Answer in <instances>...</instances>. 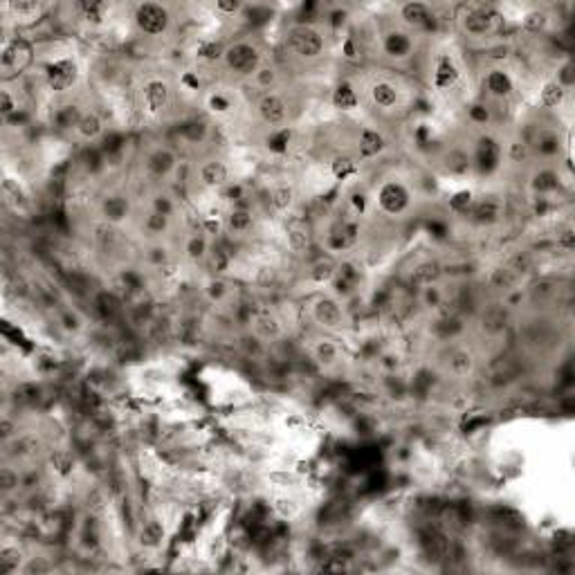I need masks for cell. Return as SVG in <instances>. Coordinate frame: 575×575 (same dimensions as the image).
Wrapping results in <instances>:
<instances>
[{
    "label": "cell",
    "mask_w": 575,
    "mask_h": 575,
    "mask_svg": "<svg viewBox=\"0 0 575 575\" xmlns=\"http://www.w3.org/2000/svg\"><path fill=\"white\" fill-rule=\"evenodd\" d=\"M288 50H290L297 59L301 61H315L319 59L326 50V41L324 34L312 25H294L290 27V32L285 36Z\"/></svg>",
    "instance_id": "1"
},
{
    "label": "cell",
    "mask_w": 575,
    "mask_h": 575,
    "mask_svg": "<svg viewBox=\"0 0 575 575\" xmlns=\"http://www.w3.org/2000/svg\"><path fill=\"white\" fill-rule=\"evenodd\" d=\"M225 68L236 76H250L263 65V54L252 41H236L223 52Z\"/></svg>",
    "instance_id": "2"
},
{
    "label": "cell",
    "mask_w": 575,
    "mask_h": 575,
    "mask_svg": "<svg viewBox=\"0 0 575 575\" xmlns=\"http://www.w3.org/2000/svg\"><path fill=\"white\" fill-rule=\"evenodd\" d=\"M133 21L135 27L147 36H162L169 32L171 25V14L167 5L160 3H140L133 12Z\"/></svg>",
    "instance_id": "3"
},
{
    "label": "cell",
    "mask_w": 575,
    "mask_h": 575,
    "mask_svg": "<svg viewBox=\"0 0 575 575\" xmlns=\"http://www.w3.org/2000/svg\"><path fill=\"white\" fill-rule=\"evenodd\" d=\"M312 319L315 324L319 326L322 331H328V333H338L344 328V324H347V315H344V308L338 299H333V297H317V299L312 301Z\"/></svg>",
    "instance_id": "4"
},
{
    "label": "cell",
    "mask_w": 575,
    "mask_h": 575,
    "mask_svg": "<svg viewBox=\"0 0 575 575\" xmlns=\"http://www.w3.org/2000/svg\"><path fill=\"white\" fill-rule=\"evenodd\" d=\"M378 205L385 214L389 216H400L405 214L411 205V194L407 185H402L400 180H387L382 182L378 189Z\"/></svg>",
    "instance_id": "5"
},
{
    "label": "cell",
    "mask_w": 575,
    "mask_h": 575,
    "mask_svg": "<svg viewBox=\"0 0 575 575\" xmlns=\"http://www.w3.org/2000/svg\"><path fill=\"white\" fill-rule=\"evenodd\" d=\"M79 79V68L72 59H56L45 68V83L52 92H65Z\"/></svg>",
    "instance_id": "6"
},
{
    "label": "cell",
    "mask_w": 575,
    "mask_h": 575,
    "mask_svg": "<svg viewBox=\"0 0 575 575\" xmlns=\"http://www.w3.org/2000/svg\"><path fill=\"white\" fill-rule=\"evenodd\" d=\"M499 14L490 7H465V16H461L463 30L469 36H485L497 30V21H499Z\"/></svg>",
    "instance_id": "7"
},
{
    "label": "cell",
    "mask_w": 575,
    "mask_h": 575,
    "mask_svg": "<svg viewBox=\"0 0 575 575\" xmlns=\"http://www.w3.org/2000/svg\"><path fill=\"white\" fill-rule=\"evenodd\" d=\"M256 112L263 124L267 126H281L288 119V103L281 94L276 92H263L256 101Z\"/></svg>",
    "instance_id": "8"
},
{
    "label": "cell",
    "mask_w": 575,
    "mask_h": 575,
    "mask_svg": "<svg viewBox=\"0 0 575 575\" xmlns=\"http://www.w3.org/2000/svg\"><path fill=\"white\" fill-rule=\"evenodd\" d=\"M32 59V50L30 45L21 38H14V41H9L3 45V56H0V65H3V72H5V79H9V74L12 72H21L27 63Z\"/></svg>",
    "instance_id": "9"
},
{
    "label": "cell",
    "mask_w": 575,
    "mask_h": 575,
    "mask_svg": "<svg viewBox=\"0 0 575 575\" xmlns=\"http://www.w3.org/2000/svg\"><path fill=\"white\" fill-rule=\"evenodd\" d=\"M142 99L149 115H160L162 110H167L171 101L169 83L165 79H149L142 88Z\"/></svg>",
    "instance_id": "10"
},
{
    "label": "cell",
    "mask_w": 575,
    "mask_h": 575,
    "mask_svg": "<svg viewBox=\"0 0 575 575\" xmlns=\"http://www.w3.org/2000/svg\"><path fill=\"white\" fill-rule=\"evenodd\" d=\"M198 180L205 189H223L229 185V167L225 160L209 158L198 169Z\"/></svg>",
    "instance_id": "11"
},
{
    "label": "cell",
    "mask_w": 575,
    "mask_h": 575,
    "mask_svg": "<svg viewBox=\"0 0 575 575\" xmlns=\"http://www.w3.org/2000/svg\"><path fill=\"white\" fill-rule=\"evenodd\" d=\"M310 243H312L310 229L306 227L303 220H299V218L290 220V225L285 227V245H288V250H290L292 254H306V252L310 250Z\"/></svg>",
    "instance_id": "12"
},
{
    "label": "cell",
    "mask_w": 575,
    "mask_h": 575,
    "mask_svg": "<svg viewBox=\"0 0 575 575\" xmlns=\"http://www.w3.org/2000/svg\"><path fill=\"white\" fill-rule=\"evenodd\" d=\"M387 149V140L382 133H378L376 128H369V126H364L360 131V138H358V153H360V158L362 160H371V158H376L380 156L382 151Z\"/></svg>",
    "instance_id": "13"
},
{
    "label": "cell",
    "mask_w": 575,
    "mask_h": 575,
    "mask_svg": "<svg viewBox=\"0 0 575 575\" xmlns=\"http://www.w3.org/2000/svg\"><path fill=\"white\" fill-rule=\"evenodd\" d=\"M252 328L256 338H261L263 342H274L283 335V324L272 312H258L252 322Z\"/></svg>",
    "instance_id": "14"
},
{
    "label": "cell",
    "mask_w": 575,
    "mask_h": 575,
    "mask_svg": "<svg viewBox=\"0 0 575 575\" xmlns=\"http://www.w3.org/2000/svg\"><path fill=\"white\" fill-rule=\"evenodd\" d=\"M176 169V156H174V151H169V149H156L153 153H149V158H147V171L151 176H156V178H167L171 171Z\"/></svg>",
    "instance_id": "15"
},
{
    "label": "cell",
    "mask_w": 575,
    "mask_h": 575,
    "mask_svg": "<svg viewBox=\"0 0 575 575\" xmlns=\"http://www.w3.org/2000/svg\"><path fill=\"white\" fill-rule=\"evenodd\" d=\"M371 101H373V106L380 108V110H391L394 106H398V101H400V92L394 83H389V81H376L371 85Z\"/></svg>",
    "instance_id": "16"
},
{
    "label": "cell",
    "mask_w": 575,
    "mask_h": 575,
    "mask_svg": "<svg viewBox=\"0 0 575 575\" xmlns=\"http://www.w3.org/2000/svg\"><path fill=\"white\" fill-rule=\"evenodd\" d=\"M382 47H385V52L389 56H394V59H405V56H409L411 50H414V43H411L409 34L400 32V30H391L385 36V41H382Z\"/></svg>",
    "instance_id": "17"
},
{
    "label": "cell",
    "mask_w": 575,
    "mask_h": 575,
    "mask_svg": "<svg viewBox=\"0 0 575 575\" xmlns=\"http://www.w3.org/2000/svg\"><path fill=\"white\" fill-rule=\"evenodd\" d=\"M254 225V214L247 207H234L232 212L225 216V227L236 236H243L252 229Z\"/></svg>",
    "instance_id": "18"
},
{
    "label": "cell",
    "mask_w": 575,
    "mask_h": 575,
    "mask_svg": "<svg viewBox=\"0 0 575 575\" xmlns=\"http://www.w3.org/2000/svg\"><path fill=\"white\" fill-rule=\"evenodd\" d=\"M458 81V70L454 61L449 59L447 54H443L436 63V70H434V85L438 90H447L452 88V85Z\"/></svg>",
    "instance_id": "19"
},
{
    "label": "cell",
    "mask_w": 575,
    "mask_h": 575,
    "mask_svg": "<svg viewBox=\"0 0 575 575\" xmlns=\"http://www.w3.org/2000/svg\"><path fill=\"white\" fill-rule=\"evenodd\" d=\"M400 18L407 25L423 27L431 21V7L425 3H416V0L414 3H405V5H400Z\"/></svg>",
    "instance_id": "20"
},
{
    "label": "cell",
    "mask_w": 575,
    "mask_h": 575,
    "mask_svg": "<svg viewBox=\"0 0 575 575\" xmlns=\"http://www.w3.org/2000/svg\"><path fill=\"white\" fill-rule=\"evenodd\" d=\"M485 88L494 97H510L515 90V83L510 79V74L503 70H490L485 74Z\"/></svg>",
    "instance_id": "21"
},
{
    "label": "cell",
    "mask_w": 575,
    "mask_h": 575,
    "mask_svg": "<svg viewBox=\"0 0 575 575\" xmlns=\"http://www.w3.org/2000/svg\"><path fill=\"white\" fill-rule=\"evenodd\" d=\"M74 128H76V133H79L81 140L92 142L103 133V122L94 110H88V112H81V117H79V122H76Z\"/></svg>",
    "instance_id": "22"
},
{
    "label": "cell",
    "mask_w": 575,
    "mask_h": 575,
    "mask_svg": "<svg viewBox=\"0 0 575 575\" xmlns=\"http://www.w3.org/2000/svg\"><path fill=\"white\" fill-rule=\"evenodd\" d=\"M472 216L476 223H483V225H490V223H497L501 216V205L499 200L494 198H483L478 200V203L472 205Z\"/></svg>",
    "instance_id": "23"
},
{
    "label": "cell",
    "mask_w": 575,
    "mask_h": 575,
    "mask_svg": "<svg viewBox=\"0 0 575 575\" xmlns=\"http://www.w3.org/2000/svg\"><path fill=\"white\" fill-rule=\"evenodd\" d=\"M27 558H23V553L18 551V546H3L0 551V573L3 575H12L23 571Z\"/></svg>",
    "instance_id": "24"
},
{
    "label": "cell",
    "mask_w": 575,
    "mask_h": 575,
    "mask_svg": "<svg viewBox=\"0 0 575 575\" xmlns=\"http://www.w3.org/2000/svg\"><path fill=\"white\" fill-rule=\"evenodd\" d=\"M267 203H270L272 212H276V214H285L288 209L292 207V203H294V191H292V187H288V185H276V187H272L270 194H267Z\"/></svg>",
    "instance_id": "25"
},
{
    "label": "cell",
    "mask_w": 575,
    "mask_h": 575,
    "mask_svg": "<svg viewBox=\"0 0 575 575\" xmlns=\"http://www.w3.org/2000/svg\"><path fill=\"white\" fill-rule=\"evenodd\" d=\"M447 367H449V373H452L454 378H467L469 373L474 371V356L469 351L458 349V351L452 353Z\"/></svg>",
    "instance_id": "26"
},
{
    "label": "cell",
    "mask_w": 575,
    "mask_h": 575,
    "mask_svg": "<svg viewBox=\"0 0 575 575\" xmlns=\"http://www.w3.org/2000/svg\"><path fill=\"white\" fill-rule=\"evenodd\" d=\"M438 276H440V265L436 261H425L414 267V272H411V283L420 285V288L434 285L438 281Z\"/></svg>",
    "instance_id": "27"
},
{
    "label": "cell",
    "mask_w": 575,
    "mask_h": 575,
    "mask_svg": "<svg viewBox=\"0 0 575 575\" xmlns=\"http://www.w3.org/2000/svg\"><path fill=\"white\" fill-rule=\"evenodd\" d=\"M333 103H335V108H340V110H353V108H358V92L356 88H353L351 83H340L338 88H335L333 92Z\"/></svg>",
    "instance_id": "28"
},
{
    "label": "cell",
    "mask_w": 575,
    "mask_h": 575,
    "mask_svg": "<svg viewBox=\"0 0 575 575\" xmlns=\"http://www.w3.org/2000/svg\"><path fill=\"white\" fill-rule=\"evenodd\" d=\"M338 274V265H335L333 258H319V261H315L308 270V276L315 281V283H328L333 276Z\"/></svg>",
    "instance_id": "29"
},
{
    "label": "cell",
    "mask_w": 575,
    "mask_h": 575,
    "mask_svg": "<svg viewBox=\"0 0 575 575\" xmlns=\"http://www.w3.org/2000/svg\"><path fill=\"white\" fill-rule=\"evenodd\" d=\"M207 254H209V245H207L205 234H191L185 243V256L189 261L198 263V261H205Z\"/></svg>",
    "instance_id": "30"
},
{
    "label": "cell",
    "mask_w": 575,
    "mask_h": 575,
    "mask_svg": "<svg viewBox=\"0 0 575 575\" xmlns=\"http://www.w3.org/2000/svg\"><path fill=\"white\" fill-rule=\"evenodd\" d=\"M312 356L319 364H324V367H333V364L340 360V349L333 340H319L315 344Z\"/></svg>",
    "instance_id": "31"
},
{
    "label": "cell",
    "mask_w": 575,
    "mask_h": 575,
    "mask_svg": "<svg viewBox=\"0 0 575 575\" xmlns=\"http://www.w3.org/2000/svg\"><path fill=\"white\" fill-rule=\"evenodd\" d=\"M331 174L335 180H347L358 174V162L351 156H335L331 162Z\"/></svg>",
    "instance_id": "32"
},
{
    "label": "cell",
    "mask_w": 575,
    "mask_h": 575,
    "mask_svg": "<svg viewBox=\"0 0 575 575\" xmlns=\"http://www.w3.org/2000/svg\"><path fill=\"white\" fill-rule=\"evenodd\" d=\"M517 276L519 274H515L510 267H497V270H492L488 283H490V288H494V290H499V292H510L515 288V283H517Z\"/></svg>",
    "instance_id": "33"
},
{
    "label": "cell",
    "mask_w": 575,
    "mask_h": 575,
    "mask_svg": "<svg viewBox=\"0 0 575 575\" xmlns=\"http://www.w3.org/2000/svg\"><path fill=\"white\" fill-rule=\"evenodd\" d=\"M564 97H567V90H564L558 81H549L540 92V101L544 108H558L564 101Z\"/></svg>",
    "instance_id": "34"
},
{
    "label": "cell",
    "mask_w": 575,
    "mask_h": 575,
    "mask_svg": "<svg viewBox=\"0 0 575 575\" xmlns=\"http://www.w3.org/2000/svg\"><path fill=\"white\" fill-rule=\"evenodd\" d=\"M103 216H106L108 220H122V218H126L128 216V200L124 198V196H110L103 200Z\"/></svg>",
    "instance_id": "35"
},
{
    "label": "cell",
    "mask_w": 575,
    "mask_h": 575,
    "mask_svg": "<svg viewBox=\"0 0 575 575\" xmlns=\"http://www.w3.org/2000/svg\"><path fill=\"white\" fill-rule=\"evenodd\" d=\"M7 12H12L14 18H36L41 14V5L38 3H32V0H18V3H7L5 5Z\"/></svg>",
    "instance_id": "36"
},
{
    "label": "cell",
    "mask_w": 575,
    "mask_h": 575,
    "mask_svg": "<svg viewBox=\"0 0 575 575\" xmlns=\"http://www.w3.org/2000/svg\"><path fill=\"white\" fill-rule=\"evenodd\" d=\"M140 538H142L144 546H158L162 542V538H165V528H162V524L158 519L144 522L142 531H140Z\"/></svg>",
    "instance_id": "37"
},
{
    "label": "cell",
    "mask_w": 575,
    "mask_h": 575,
    "mask_svg": "<svg viewBox=\"0 0 575 575\" xmlns=\"http://www.w3.org/2000/svg\"><path fill=\"white\" fill-rule=\"evenodd\" d=\"M252 81H254L256 88H261L265 92H272L276 81H279V76H276V70L272 68V65H261V68L252 74Z\"/></svg>",
    "instance_id": "38"
},
{
    "label": "cell",
    "mask_w": 575,
    "mask_h": 575,
    "mask_svg": "<svg viewBox=\"0 0 575 575\" xmlns=\"http://www.w3.org/2000/svg\"><path fill=\"white\" fill-rule=\"evenodd\" d=\"M483 326L488 333H501L506 328V312L503 308H490L483 315Z\"/></svg>",
    "instance_id": "39"
},
{
    "label": "cell",
    "mask_w": 575,
    "mask_h": 575,
    "mask_svg": "<svg viewBox=\"0 0 575 575\" xmlns=\"http://www.w3.org/2000/svg\"><path fill=\"white\" fill-rule=\"evenodd\" d=\"M18 483H21V478H18V472L12 467H0V490L5 494H9L12 490H16Z\"/></svg>",
    "instance_id": "40"
},
{
    "label": "cell",
    "mask_w": 575,
    "mask_h": 575,
    "mask_svg": "<svg viewBox=\"0 0 575 575\" xmlns=\"http://www.w3.org/2000/svg\"><path fill=\"white\" fill-rule=\"evenodd\" d=\"M167 225H169V216H162V214H158V212H151L149 216H147V223H144V227H147V232L149 234H162L167 229Z\"/></svg>",
    "instance_id": "41"
},
{
    "label": "cell",
    "mask_w": 575,
    "mask_h": 575,
    "mask_svg": "<svg viewBox=\"0 0 575 575\" xmlns=\"http://www.w3.org/2000/svg\"><path fill=\"white\" fill-rule=\"evenodd\" d=\"M16 110H18V101L14 99L12 90L3 88V90H0V112H3V117H5V119L12 117V115H14Z\"/></svg>",
    "instance_id": "42"
},
{
    "label": "cell",
    "mask_w": 575,
    "mask_h": 575,
    "mask_svg": "<svg viewBox=\"0 0 575 575\" xmlns=\"http://www.w3.org/2000/svg\"><path fill=\"white\" fill-rule=\"evenodd\" d=\"M59 324H61V328L63 331H68V333H76V331H81V317L76 315L74 310H63L61 312V317H59Z\"/></svg>",
    "instance_id": "43"
},
{
    "label": "cell",
    "mask_w": 575,
    "mask_h": 575,
    "mask_svg": "<svg viewBox=\"0 0 575 575\" xmlns=\"http://www.w3.org/2000/svg\"><path fill=\"white\" fill-rule=\"evenodd\" d=\"M553 292H555V281H549V279H542L531 288L533 297H549Z\"/></svg>",
    "instance_id": "44"
},
{
    "label": "cell",
    "mask_w": 575,
    "mask_h": 575,
    "mask_svg": "<svg viewBox=\"0 0 575 575\" xmlns=\"http://www.w3.org/2000/svg\"><path fill=\"white\" fill-rule=\"evenodd\" d=\"M526 156H528V147H526L524 142H512L510 149H508V158L512 162H522V160H526Z\"/></svg>",
    "instance_id": "45"
},
{
    "label": "cell",
    "mask_w": 575,
    "mask_h": 575,
    "mask_svg": "<svg viewBox=\"0 0 575 575\" xmlns=\"http://www.w3.org/2000/svg\"><path fill=\"white\" fill-rule=\"evenodd\" d=\"M153 212H158L162 216H171V212H174V203L169 200V196H158L153 200Z\"/></svg>",
    "instance_id": "46"
},
{
    "label": "cell",
    "mask_w": 575,
    "mask_h": 575,
    "mask_svg": "<svg viewBox=\"0 0 575 575\" xmlns=\"http://www.w3.org/2000/svg\"><path fill=\"white\" fill-rule=\"evenodd\" d=\"M546 23V14L544 12H533L524 18V25L528 27V30H542Z\"/></svg>",
    "instance_id": "47"
},
{
    "label": "cell",
    "mask_w": 575,
    "mask_h": 575,
    "mask_svg": "<svg viewBox=\"0 0 575 575\" xmlns=\"http://www.w3.org/2000/svg\"><path fill=\"white\" fill-rule=\"evenodd\" d=\"M274 508H276V512H279L281 517H294L297 515V506L290 499H276Z\"/></svg>",
    "instance_id": "48"
},
{
    "label": "cell",
    "mask_w": 575,
    "mask_h": 575,
    "mask_svg": "<svg viewBox=\"0 0 575 575\" xmlns=\"http://www.w3.org/2000/svg\"><path fill=\"white\" fill-rule=\"evenodd\" d=\"M452 207L454 209H461V212H467V209L472 207V194H469V191H463V194L454 196Z\"/></svg>",
    "instance_id": "49"
},
{
    "label": "cell",
    "mask_w": 575,
    "mask_h": 575,
    "mask_svg": "<svg viewBox=\"0 0 575 575\" xmlns=\"http://www.w3.org/2000/svg\"><path fill=\"white\" fill-rule=\"evenodd\" d=\"M243 5L241 3H216V12L220 14H236V12H241Z\"/></svg>",
    "instance_id": "50"
},
{
    "label": "cell",
    "mask_w": 575,
    "mask_h": 575,
    "mask_svg": "<svg viewBox=\"0 0 575 575\" xmlns=\"http://www.w3.org/2000/svg\"><path fill=\"white\" fill-rule=\"evenodd\" d=\"M0 431H3V438H5V440L14 434V423H12V420H9L7 416L3 418V423H0Z\"/></svg>",
    "instance_id": "51"
}]
</instances>
